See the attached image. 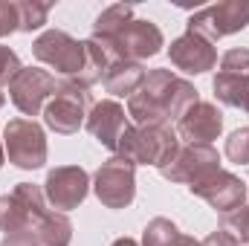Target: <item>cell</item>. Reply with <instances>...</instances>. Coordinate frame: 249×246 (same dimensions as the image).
<instances>
[{
  "label": "cell",
  "mask_w": 249,
  "mask_h": 246,
  "mask_svg": "<svg viewBox=\"0 0 249 246\" xmlns=\"http://www.w3.org/2000/svg\"><path fill=\"white\" fill-rule=\"evenodd\" d=\"M200 102L197 87L171 70H151L142 87L127 99V116L133 124H171Z\"/></svg>",
  "instance_id": "6da1fadb"
},
{
  "label": "cell",
  "mask_w": 249,
  "mask_h": 246,
  "mask_svg": "<svg viewBox=\"0 0 249 246\" xmlns=\"http://www.w3.org/2000/svg\"><path fill=\"white\" fill-rule=\"evenodd\" d=\"M177 151L180 136L171 124H127L119 139L116 157L133 165H154L160 171L174 159Z\"/></svg>",
  "instance_id": "7a4b0ae2"
},
{
  "label": "cell",
  "mask_w": 249,
  "mask_h": 246,
  "mask_svg": "<svg viewBox=\"0 0 249 246\" xmlns=\"http://www.w3.org/2000/svg\"><path fill=\"white\" fill-rule=\"evenodd\" d=\"M93 93L90 87H84L75 78H61L55 96L47 102L44 107V124L61 136L78 133V127L87 122L90 110H93Z\"/></svg>",
  "instance_id": "3957f363"
},
{
  "label": "cell",
  "mask_w": 249,
  "mask_h": 246,
  "mask_svg": "<svg viewBox=\"0 0 249 246\" xmlns=\"http://www.w3.org/2000/svg\"><path fill=\"white\" fill-rule=\"evenodd\" d=\"M32 55L41 64L53 67L61 78H75V81H81L84 67H87L84 41H75L64 29H47V32H41L35 38V44H32Z\"/></svg>",
  "instance_id": "277c9868"
},
{
  "label": "cell",
  "mask_w": 249,
  "mask_h": 246,
  "mask_svg": "<svg viewBox=\"0 0 249 246\" xmlns=\"http://www.w3.org/2000/svg\"><path fill=\"white\" fill-rule=\"evenodd\" d=\"M3 145L12 165L20 171H38L47 162V133L35 119H9L3 127Z\"/></svg>",
  "instance_id": "5b68a950"
},
{
  "label": "cell",
  "mask_w": 249,
  "mask_h": 246,
  "mask_svg": "<svg viewBox=\"0 0 249 246\" xmlns=\"http://www.w3.org/2000/svg\"><path fill=\"white\" fill-rule=\"evenodd\" d=\"M249 26V3L247 0H223L214 6H206L200 12H194L188 18V29L200 38H206L209 44H217L226 35L244 32Z\"/></svg>",
  "instance_id": "8992f818"
},
{
  "label": "cell",
  "mask_w": 249,
  "mask_h": 246,
  "mask_svg": "<svg viewBox=\"0 0 249 246\" xmlns=\"http://www.w3.org/2000/svg\"><path fill=\"white\" fill-rule=\"evenodd\" d=\"M136 165L122 157H110L93 174V191L105 209H127L136 197Z\"/></svg>",
  "instance_id": "52a82bcc"
},
{
  "label": "cell",
  "mask_w": 249,
  "mask_h": 246,
  "mask_svg": "<svg viewBox=\"0 0 249 246\" xmlns=\"http://www.w3.org/2000/svg\"><path fill=\"white\" fill-rule=\"evenodd\" d=\"M220 171V154L214 145H180V151L174 154V159L160 168V174L171 183L183 185H197L209 180L212 174Z\"/></svg>",
  "instance_id": "ba28073f"
},
{
  "label": "cell",
  "mask_w": 249,
  "mask_h": 246,
  "mask_svg": "<svg viewBox=\"0 0 249 246\" xmlns=\"http://www.w3.org/2000/svg\"><path fill=\"white\" fill-rule=\"evenodd\" d=\"M55 90H58L55 75H50L47 70H38V67H23L9 84V99L23 116H38V113H44L47 102L55 96Z\"/></svg>",
  "instance_id": "9c48e42d"
},
{
  "label": "cell",
  "mask_w": 249,
  "mask_h": 246,
  "mask_svg": "<svg viewBox=\"0 0 249 246\" xmlns=\"http://www.w3.org/2000/svg\"><path fill=\"white\" fill-rule=\"evenodd\" d=\"M87 191H90V174L81 165H58L47 174V183H44L47 203L53 206V211H61V214L78 209Z\"/></svg>",
  "instance_id": "30bf717a"
},
{
  "label": "cell",
  "mask_w": 249,
  "mask_h": 246,
  "mask_svg": "<svg viewBox=\"0 0 249 246\" xmlns=\"http://www.w3.org/2000/svg\"><path fill=\"white\" fill-rule=\"evenodd\" d=\"M110 41H113L119 58H124V61H139V64L145 61V58L160 55L162 47H165L162 29L157 23H151V20H136V18L130 23H124Z\"/></svg>",
  "instance_id": "8fae6325"
},
{
  "label": "cell",
  "mask_w": 249,
  "mask_h": 246,
  "mask_svg": "<svg viewBox=\"0 0 249 246\" xmlns=\"http://www.w3.org/2000/svg\"><path fill=\"white\" fill-rule=\"evenodd\" d=\"M188 191H191L194 197L206 200L217 214H229V211L247 206V191L249 188L241 177H235V174H229V171L220 168L217 174H212V177L203 180V183L191 185Z\"/></svg>",
  "instance_id": "7c38bea8"
},
{
  "label": "cell",
  "mask_w": 249,
  "mask_h": 246,
  "mask_svg": "<svg viewBox=\"0 0 249 246\" xmlns=\"http://www.w3.org/2000/svg\"><path fill=\"white\" fill-rule=\"evenodd\" d=\"M223 133V113L212 102H194L177 119V136L186 145H212Z\"/></svg>",
  "instance_id": "4fadbf2b"
},
{
  "label": "cell",
  "mask_w": 249,
  "mask_h": 246,
  "mask_svg": "<svg viewBox=\"0 0 249 246\" xmlns=\"http://www.w3.org/2000/svg\"><path fill=\"white\" fill-rule=\"evenodd\" d=\"M168 58H171V64L177 70H183L188 75H203V72H209V70L217 67V50L206 38H200L194 32H186V35H180V38L171 41Z\"/></svg>",
  "instance_id": "5bb4252c"
},
{
  "label": "cell",
  "mask_w": 249,
  "mask_h": 246,
  "mask_svg": "<svg viewBox=\"0 0 249 246\" xmlns=\"http://www.w3.org/2000/svg\"><path fill=\"white\" fill-rule=\"evenodd\" d=\"M84 127L90 130V136H93L99 145H105L107 151L116 154L119 139H122L124 127H127V113H124V107L119 102L105 99V102H96V105H93V110H90Z\"/></svg>",
  "instance_id": "9a60e30c"
},
{
  "label": "cell",
  "mask_w": 249,
  "mask_h": 246,
  "mask_svg": "<svg viewBox=\"0 0 249 246\" xmlns=\"http://www.w3.org/2000/svg\"><path fill=\"white\" fill-rule=\"evenodd\" d=\"M145 75H148V70L142 67L139 61H116L107 72H105V78H102V84H105V90L110 93V96H119V99H130L139 87H142V81H145Z\"/></svg>",
  "instance_id": "2e32d148"
},
{
  "label": "cell",
  "mask_w": 249,
  "mask_h": 246,
  "mask_svg": "<svg viewBox=\"0 0 249 246\" xmlns=\"http://www.w3.org/2000/svg\"><path fill=\"white\" fill-rule=\"evenodd\" d=\"M214 99L226 107H238L249 113V75H232V72H217L212 81Z\"/></svg>",
  "instance_id": "e0dca14e"
},
{
  "label": "cell",
  "mask_w": 249,
  "mask_h": 246,
  "mask_svg": "<svg viewBox=\"0 0 249 246\" xmlns=\"http://www.w3.org/2000/svg\"><path fill=\"white\" fill-rule=\"evenodd\" d=\"M35 238H38L41 246H70V241H72V223H70L67 214L50 209V214L35 226Z\"/></svg>",
  "instance_id": "ac0fdd59"
},
{
  "label": "cell",
  "mask_w": 249,
  "mask_h": 246,
  "mask_svg": "<svg viewBox=\"0 0 249 246\" xmlns=\"http://www.w3.org/2000/svg\"><path fill=\"white\" fill-rule=\"evenodd\" d=\"M35 232L32 217L26 214V209L12 197V194H0V232L15 235V232Z\"/></svg>",
  "instance_id": "d6986e66"
},
{
  "label": "cell",
  "mask_w": 249,
  "mask_h": 246,
  "mask_svg": "<svg viewBox=\"0 0 249 246\" xmlns=\"http://www.w3.org/2000/svg\"><path fill=\"white\" fill-rule=\"evenodd\" d=\"M12 197L26 209V214L32 217V226H38L47 214H50V209H47V194H44V188L35 183H18L15 185V191H12Z\"/></svg>",
  "instance_id": "ffe728a7"
},
{
  "label": "cell",
  "mask_w": 249,
  "mask_h": 246,
  "mask_svg": "<svg viewBox=\"0 0 249 246\" xmlns=\"http://www.w3.org/2000/svg\"><path fill=\"white\" fill-rule=\"evenodd\" d=\"M130 20H133V6H127V3L107 6V9L96 18V23H93V35H99V38H113L124 23H130Z\"/></svg>",
  "instance_id": "44dd1931"
},
{
  "label": "cell",
  "mask_w": 249,
  "mask_h": 246,
  "mask_svg": "<svg viewBox=\"0 0 249 246\" xmlns=\"http://www.w3.org/2000/svg\"><path fill=\"white\" fill-rule=\"evenodd\" d=\"M18 15H20V32H35L44 29L50 20V3L38 0H18Z\"/></svg>",
  "instance_id": "7402d4cb"
},
{
  "label": "cell",
  "mask_w": 249,
  "mask_h": 246,
  "mask_svg": "<svg viewBox=\"0 0 249 246\" xmlns=\"http://www.w3.org/2000/svg\"><path fill=\"white\" fill-rule=\"evenodd\" d=\"M177 232H180V229H177L174 220H168V217H154V220H148V226H145V232H142V246H165Z\"/></svg>",
  "instance_id": "603a6c76"
},
{
  "label": "cell",
  "mask_w": 249,
  "mask_h": 246,
  "mask_svg": "<svg viewBox=\"0 0 249 246\" xmlns=\"http://www.w3.org/2000/svg\"><path fill=\"white\" fill-rule=\"evenodd\" d=\"M220 229L229 232L238 244L249 246V206H241L229 214H220Z\"/></svg>",
  "instance_id": "cb8c5ba5"
},
{
  "label": "cell",
  "mask_w": 249,
  "mask_h": 246,
  "mask_svg": "<svg viewBox=\"0 0 249 246\" xmlns=\"http://www.w3.org/2000/svg\"><path fill=\"white\" fill-rule=\"evenodd\" d=\"M226 157L235 165H249V127H238L226 139Z\"/></svg>",
  "instance_id": "d4e9b609"
},
{
  "label": "cell",
  "mask_w": 249,
  "mask_h": 246,
  "mask_svg": "<svg viewBox=\"0 0 249 246\" xmlns=\"http://www.w3.org/2000/svg\"><path fill=\"white\" fill-rule=\"evenodd\" d=\"M220 72L249 75V50L247 47H235V50L223 53V58H220Z\"/></svg>",
  "instance_id": "484cf974"
},
{
  "label": "cell",
  "mask_w": 249,
  "mask_h": 246,
  "mask_svg": "<svg viewBox=\"0 0 249 246\" xmlns=\"http://www.w3.org/2000/svg\"><path fill=\"white\" fill-rule=\"evenodd\" d=\"M20 70H23V64L18 58V53H15L12 47L0 44V87H9L12 78H15Z\"/></svg>",
  "instance_id": "4316f807"
},
{
  "label": "cell",
  "mask_w": 249,
  "mask_h": 246,
  "mask_svg": "<svg viewBox=\"0 0 249 246\" xmlns=\"http://www.w3.org/2000/svg\"><path fill=\"white\" fill-rule=\"evenodd\" d=\"M20 32V15H18V3L12 0H0V38Z\"/></svg>",
  "instance_id": "83f0119b"
},
{
  "label": "cell",
  "mask_w": 249,
  "mask_h": 246,
  "mask_svg": "<svg viewBox=\"0 0 249 246\" xmlns=\"http://www.w3.org/2000/svg\"><path fill=\"white\" fill-rule=\"evenodd\" d=\"M0 246H41L38 244V238H35V232L29 229V232H15V235H6Z\"/></svg>",
  "instance_id": "f1b7e54d"
},
{
  "label": "cell",
  "mask_w": 249,
  "mask_h": 246,
  "mask_svg": "<svg viewBox=\"0 0 249 246\" xmlns=\"http://www.w3.org/2000/svg\"><path fill=\"white\" fill-rule=\"evenodd\" d=\"M200 246H241L229 232H223V229H217V232H212L206 241H200Z\"/></svg>",
  "instance_id": "f546056e"
},
{
  "label": "cell",
  "mask_w": 249,
  "mask_h": 246,
  "mask_svg": "<svg viewBox=\"0 0 249 246\" xmlns=\"http://www.w3.org/2000/svg\"><path fill=\"white\" fill-rule=\"evenodd\" d=\"M165 246H200V241H194V238H188V235H183V232H177Z\"/></svg>",
  "instance_id": "4dcf8cb0"
},
{
  "label": "cell",
  "mask_w": 249,
  "mask_h": 246,
  "mask_svg": "<svg viewBox=\"0 0 249 246\" xmlns=\"http://www.w3.org/2000/svg\"><path fill=\"white\" fill-rule=\"evenodd\" d=\"M110 246H139V244H136L133 238H119V241H113Z\"/></svg>",
  "instance_id": "1f68e13d"
},
{
  "label": "cell",
  "mask_w": 249,
  "mask_h": 246,
  "mask_svg": "<svg viewBox=\"0 0 249 246\" xmlns=\"http://www.w3.org/2000/svg\"><path fill=\"white\" fill-rule=\"evenodd\" d=\"M3 162H6V145H3V136H0V168H3Z\"/></svg>",
  "instance_id": "d6a6232c"
},
{
  "label": "cell",
  "mask_w": 249,
  "mask_h": 246,
  "mask_svg": "<svg viewBox=\"0 0 249 246\" xmlns=\"http://www.w3.org/2000/svg\"><path fill=\"white\" fill-rule=\"evenodd\" d=\"M3 102H6V96H3V90H0V107H3Z\"/></svg>",
  "instance_id": "836d02e7"
}]
</instances>
